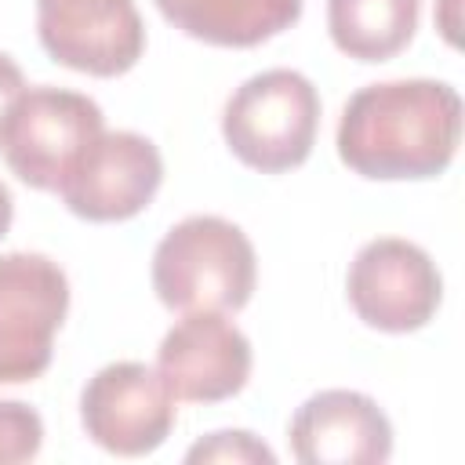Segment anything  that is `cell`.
<instances>
[{"label":"cell","mask_w":465,"mask_h":465,"mask_svg":"<svg viewBox=\"0 0 465 465\" xmlns=\"http://www.w3.org/2000/svg\"><path fill=\"white\" fill-rule=\"evenodd\" d=\"M334 142L341 163L363 178H436L461 142V94L425 76L367 84L345 102Z\"/></svg>","instance_id":"cell-1"},{"label":"cell","mask_w":465,"mask_h":465,"mask_svg":"<svg viewBox=\"0 0 465 465\" xmlns=\"http://www.w3.org/2000/svg\"><path fill=\"white\" fill-rule=\"evenodd\" d=\"M258 258L240 225L189 214L153 251V291L171 312H236L251 302Z\"/></svg>","instance_id":"cell-2"},{"label":"cell","mask_w":465,"mask_h":465,"mask_svg":"<svg viewBox=\"0 0 465 465\" xmlns=\"http://www.w3.org/2000/svg\"><path fill=\"white\" fill-rule=\"evenodd\" d=\"M316 131L320 94L298 69H265L247 76L222 109L229 153L262 174H283L305 163Z\"/></svg>","instance_id":"cell-3"},{"label":"cell","mask_w":465,"mask_h":465,"mask_svg":"<svg viewBox=\"0 0 465 465\" xmlns=\"http://www.w3.org/2000/svg\"><path fill=\"white\" fill-rule=\"evenodd\" d=\"M102 131L105 120L94 98L40 84L11 102L0 124V156L18 182L58 193L69 167Z\"/></svg>","instance_id":"cell-4"},{"label":"cell","mask_w":465,"mask_h":465,"mask_svg":"<svg viewBox=\"0 0 465 465\" xmlns=\"http://www.w3.org/2000/svg\"><path fill=\"white\" fill-rule=\"evenodd\" d=\"M69 309L65 269L36 251L0 254V385L36 381Z\"/></svg>","instance_id":"cell-5"},{"label":"cell","mask_w":465,"mask_h":465,"mask_svg":"<svg viewBox=\"0 0 465 465\" xmlns=\"http://www.w3.org/2000/svg\"><path fill=\"white\" fill-rule=\"evenodd\" d=\"M345 294L367 327L407 334L436 316L443 302V276L425 247L403 236H378L349 262Z\"/></svg>","instance_id":"cell-6"},{"label":"cell","mask_w":465,"mask_h":465,"mask_svg":"<svg viewBox=\"0 0 465 465\" xmlns=\"http://www.w3.org/2000/svg\"><path fill=\"white\" fill-rule=\"evenodd\" d=\"M174 392L163 374L138 360L105 363L80 392V421L91 443L120 458L153 454L174 429Z\"/></svg>","instance_id":"cell-7"},{"label":"cell","mask_w":465,"mask_h":465,"mask_svg":"<svg viewBox=\"0 0 465 465\" xmlns=\"http://www.w3.org/2000/svg\"><path fill=\"white\" fill-rule=\"evenodd\" d=\"M163 182L160 149L138 131H102L58 185L62 203L87 222H124L149 207Z\"/></svg>","instance_id":"cell-8"},{"label":"cell","mask_w":465,"mask_h":465,"mask_svg":"<svg viewBox=\"0 0 465 465\" xmlns=\"http://www.w3.org/2000/svg\"><path fill=\"white\" fill-rule=\"evenodd\" d=\"M44 51L87 76H120L145 51V25L134 0H36Z\"/></svg>","instance_id":"cell-9"},{"label":"cell","mask_w":465,"mask_h":465,"mask_svg":"<svg viewBox=\"0 0 465 465\" xmlns=\"http://www.w3.org/2000/svg\"><path fill=\"white\" fill-rule=\"evenodd\" d=\"M251 341L222 312H182L156 349V371L174 400L222 403L251 378Z\"/></svg>","instance_id":"cell-10"},{"label":"cell","mask_w":465,"mask_h":465,"mask_svg":"<svg viewBox=\"0 0 465 465\" xmlns=\"http://www.w3.org/2000/svg\"><path fill=\"white\" fill-rule=\"evenodd\" d=\"M287 440L302 465H381L392 454V421L367 392L320 389L294 411Z\"/></svg>","instance_id":"cell-11"},{"label":"cell","mask_w":465,"mask_h":465,"mask_svg":"<svg viewBox=\"0 0 465 465\" xmlns=\"http://www.w3.org/2000/svg\"><path fill=\"white\" fill-rule=\"evenodd\" d=\"M193 40L214 47H258L302 18V0H153Z\"/></svg>","instance_id":"cell-12"},{"label":"cell","mask_w":465,"mask_h":465,"mask_svg":"<svg viewBox=\"0 0 465 465\" xmlns=\"http://www.w3.org/2000/svg\"><path fill=\"white\" fill-rule=\"evenodd\" d=\"M421 0H327V33L356 62L400 54L418 29Z\"/></svg>","instance_id":"cell-13"},{"label":"cell","mask_w":465,"mask_h":465,"mask_svg":"<svg viewBox=\"0 0 465 465\" xmlns=\"http://www.w3.org/2000/svg\"><path fill=\"white\" fill-rule=\"evenodd\" d=\"M44 447V421L22 400H0V465L36 458Z\"/></svg>","instance_id":"cell-14"},{"label":"cell","mask_w":465,"mask_h":465,"mask_svg":"<svg viewBox=\"0 0 465 465\" xmlns=\"http://www.w3.org/2000/svg\"><path fill=\"white\" fill-rule=\"evenodd\" d=\"M185 461L196 465V461H232V465H272L276 454L247 429H222V432H211L203 436L200 443H193L185 450Z\"/></svg>","instance_id":"cell-15"},{"label":"cell","mask_w":465,"mask_h":465,"mask_svg":"<svg viewBox=\"0 0 465 465\" xmlns=\"http://www.w3.org/2000/svg\"><path fill=\"white\" fill-rule=\"evenodd\" d=\"M22 91H25V76H22L18 62H15L7 51H0V124H4L7 109H11V102H15Z\"/></svg>","instance_id":"cell-16"},{"label":"cell","mask_w":465,"mask_h":465,"mask_svg":"<svg viewBox=\"0 0 465 465\" xmlns=\"http://www.w3.org/2000/svg\"><path fill=\"white\" fill-rule=\"evenodd\" d=\"M11 218H15V200H11V189L0 182V236L11 229Z\"/></svg>","instance_id":"cell-17"}]
</instances>
